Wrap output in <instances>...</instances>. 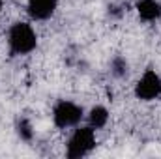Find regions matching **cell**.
Wrapping results in <instances>:
<instances>
[{
	"mask_svg": "<svg viewBox=\"0 0 161 159\" xmlns=\"http://www.w3.org/2000/svg\"><path fill=\"white\" fill-rule=\"evenodd\" d=\"M8 45H9L11 56H25V54H30L36 49L38 36H36L34 28L28 23H15L9 28Z\"/></svg>",
	"mask_w": 161,
	"mask_h": 159,
	"instance_id": "cell-1",
	"label": "cell"
},
{
	"mask_svg": "<svg viewBox=\"0 0 161 159\" xmlns=\"http://www.w3.org/2000/svg\"><path fill=\"white\" fill-rule=\"evenodd\" d=\"M96 148V129L90 125L77 127L68 140V157L79 159L88 156Z\"/></svg>",
	"mask_w": 161,
	"mask_h": 159,
	"instance_id": "cell-2",
	"label": "cell"
},
{
	"mask_svg": "<svg viewBox=\"0 0 161 159\" xmlns=\"http://www.w3.org/2000/svg\"><path fill=\"white\" fill-rule=\"evenodd\" d=\"M82 116H84L82 107H79V105L73 103V101L62 99V101H58V103L54 105V109H53V122H54V125L60 127V129L77 125L80 120H82Z\"/></svg>",
	"mask_w": 161,
	"mask_h": 159,
	"instance_id": "cell-3",
	"label": "cell"
},
{
	"mask_svg": "<svg viewBox=\"0 0 161 159\" xmlns=\"http://www.w3.org/2000/svg\"><path fill=\"white\" fill-rule=\"evenodd\" d=\"M135 96L141 101H154L161 96V77L154 69H146L135 84Z\"/></svg>",
	"mask_w": 161,
	"mask_h": 159,
	"instance_id": "cell-4",
	"label": "cell"
},
{
	"mask_svg": "<svg viewBox=\"0 0 161 159\" xmlns=\"http://www.w3.org/2000/svg\"><path fill=\"white\" fill-rule=\"evenodd\" d=\"M56 6H58V0H28L26 2L28 15L34 21H45L53 17V13L56 11Z\"/></svg>",
	"mask_w": 161,
	"mask_h": 159,
	"instance_id": "cell-5",
	"label": "cell"
},
{
	"mask_svg": "<svg viewBox=\"0 0 161 159\" xmlns=\"http://www.w3.org/2000/svg\"><path fill=\"white\" fill-rule=\"evenodd\" d=\"M137 15L144 23H156L161 19V4L158 0H139L135 4Z\"/></svg>",
	"mask_w": 161,
	"mask_h": 159,
	"instance_id": "cell-6",
	"label": "cell"
},
{
	"mask_svg": "<svg viewBox=\"0 0 161 159\" xmlns=\"http://www.w3.org/2000/svg\"><path fill=\"white\" fill-rule=\"evenodd\" d=\"M107 122H109V111L105 107H101V105L92 107V111L88 112V125L90 127L101 129V127L107 125Z\"/></svg>",
	"mask_w": 161,
	"mask_h": 159,
	"instance_id": "cell-7",
	"label": "cell"
},
{
	"mask_svg": "<svg viewBox=\"0 0 161 159\" xmlns=\"http://www.w3.org/2000/svg\"><path fill=\"white\" fill-rule=\"evenodd\" d=\"M17 135L21 137V140H32V137H34V129H32V123H30V120L26 118H21L17 122Z\"/></svg>",
	"mask_w": 161,
	"mask_h": 159,
	"instance_id": "cell-8",
	"label": "cell"
},
{
	"mask_svg": "<svg viewBox=\"0 0 161 159\" xmlns=\"http://www.w3.org/2000/svg\"><path fill=\"white\" fill-rule=\"evenodd\" d=\"M111 71H113V75H116V77H124V75L127 73V62H125V58H122V56L113 58V62H111Z\"/></svg>",
	"mask_w": 161,
	"mask_h": 159,
	"instance_id": "cell-9",
	"label": "cell"
},
{
	"mask_svg": "<svg viewBox=\"0 0 161 159\" xmlns=\"http://www.w3.org/2000/svg\"><path fill=\"white\" fill-rule=\"evenodd\" d=\"M2 6H4V2H2V0H0V11H2Z\"/></svg>",
	"mask_w": 161,
	"mask_h": 159,
	"instance_id": "cell-10",
	"label": "cell"
}]
</instances>
